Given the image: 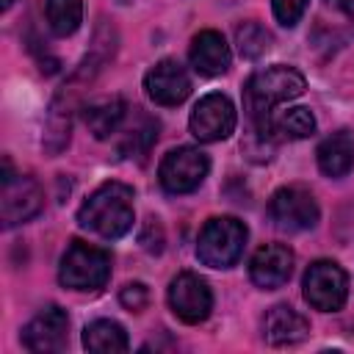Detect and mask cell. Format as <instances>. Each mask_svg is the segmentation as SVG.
I'll return each instance as SVG.
<instances>
[{
    "label": "cell",
    "mask_w": 354,
    "mask_h": 354,
    "mask_svg": "<svg viewBox=\"0 0 354 354\" xmlns=\"http://www.w3.org/2000/svg\"><path fill=\"white\" fill-rule=\"evenodd\" d=\"M307 83H304V75L293 66H268L257 75H252L243 86V108L254 124V130L268 138L271 136V113L277 105L304 94Z\"/></svg>",
    "instance_id": "6da1fadb"
},
{
    "label": "cell",
    "mask_w": 354,
    "mask_h": 354,
    "mask_svg": "<svg viewBox=\"0 0 354 354\" xmlns=\"http://www.w3.org/2000/svg\"><path fill=\"white\" fill-rule=\"evenodd\" d=\"M80 227L102 235L122 238L133 227V188L124 183H102L77 210Z\"/></svg>",
    "instance_id": "7a4b0ae2"
},
{
    "label": "cell",
    "mask_w": 354,
    "mask_h": 354,
    "mask_svg": "<svg viewBox=\"0 0 354 354\" xmlns=\"http://www.w3.org/2000/svg\"><path fill=\"white\" fill-rule=\"evenodd\" d=\"M111 277V254L86 241H72L61 257L58 279L69 290H100Z\"/></svg>",
    "instance_id": "3957f363"
},
{
    "label": "cell",
    "mask_w": 354,
    "mask_h": 354,
    "mask_svg": "<svg viewBox=\"0 0 354 354\" xmlns=\"http://www.w3.org/2000/svg\"><path fill=\"white\" fill-rule=\"evenodd\" d=\"M243 243H246L243 221H238L232 216H216L199 232L196 257L210 268H230L238 263Z\"/></svg>",
    "instance_id": "277c9868"
},
{
    "label": "cell",
    "mask_w": 354,
    "mask_h": 354,
    "mask_svg": "<svg viewBox=\"0 0 354 354\" xmlns=\"http://www.w3.org/2000/svg\"><path fill=\"white\" fill-rule=\"evenodd\" d=\"M41 188L33 177L14 174L8 158L3 160V177H0V221L3 227H17L28 218H33L41 210Z\"/></svg>",
    "instance_id": "5b68a950"
},
{
    "label": "cell",
    "mask_w": 354,
    "mask_h": 354,
    "mask_svg": "<svg viewBox=\"0 0 354 354\" xmlns=\"http://www.w3.org/2000/svg\"><path fill=\"white\" fill-rule=\"evenodd\" d=\"M207 171H210V160L202 149L177 147V149L166 152V158L160 160L158 180H160L163 191H169V194H191L205 183Z\"/></svg>",
    "instance_id": "8992f818"
},
{
    "label": "cell",
    "mask_w": 354,
    "mask_h": 354,
    "mask_svg": "<svg viewBox=\"0 0 354 354\" xmlns=\"http://www.w3.org/2000/svg\"><path fill=\"white\" fill-rule=\"evenodd\" d=\"M304 299L321 313H337L348 296V277L335 260H315L304 274Z\"/></svg>",
    "instance_id": "52a82bcc"
},
{
    "label": "cell",
    "mask_w": 354,
    "mask_h": 354,
    "mask_svg": "<svg viewBox=\"0 0 354 354\" xmlns=\"http://www.w3.org/2000/svg\"><path fill=\"white\" fill-rule=\"evenodd\" d=\"M318 202L301 185L279 188L268 202V218L282 232H304L318 224Z\"/></svg>",
    "instance_id": "ba28073f"
},
{
    "label": "cell",
    "mask_w": 354,
    "mask_h": 354,
    "mask_svg": "<svg viewBox=\"0 0 354 354\" xmlns=\"http://www.w3.org/2000/svg\"><path fill=\"white\" fill-rule=\"evenodd\" d=\"M169 307L185 324H202L213 310V293L199 274L183 271L169 285Z\"/></svg>",
    "instance_id": "9c48e42d"
},
{
    "label": "cell",
    "mask_w": 354,
    "mask_h": 354,
    "mask_svg": "<svg viewBox=\"0 0 354 354\" xmlns=\"http://www.w3.org/2000/svg\"><path fill=\"white\" fill-rule=\"evenodd\" d=\"M188 124L199 141H205V144L221 141L235 130V105L230 102L227 94H218V91L205 94L194 105Z\"/></svg>",
    "instance_id": "30bf717a"
},
{
    "label": "cell",
    "mask_w": 354,
    "mask_h": 354,
    "mask_svg": "<svg viewBox=\"0 0 354 354\" xmlns=\"http://www.w3.org/2000/svg\"><path fill=\"white\" fill-rule=\"evenodd\" d=\"M66 329H69L66 313L58 304H50L28 321V326L22 329V346L36 354L61 351L66 346Z\"/></svg>",
    "instance_id": "8fae6325"
},
{
    "label": "cell",
    "mask_w": 354,
    "mask_h": 354,
    "mask_svg": "<svg viewBox=\"0 0 354 354\" xmlns=\"http://www.w3.org/2000/svg\"><path fill=\"white\" fill-rule=\"evenodd\" d=\"M144 88H147L149 100L158 105H180L191 94V77L180 61L163 58L147 72Z\"/></svg>",
    "instance_id": "7c38bea8"
},
{
    "label": "cell",
    "mask_w": 354,
    "mask_h": 354,
    "mask_svg": "<svg viewBox=\"0 0 354 354\" xmlns=\"http://www.w3.org/2000/svg\"><path fill=\"white\" fill-rule=\"evenodd\" d=\"M293 274V252L282 243H266L252 254L249 277L257 288L274 290L282 288Z\"/></svg>",
    "instance_id": "4fadbf2b"
},
{
    "label": "cell",
    "mask_w": 354,
    "mask_h": 354,
    "mask_svg": "<svg viewBox=\"0 0 354 354\" xmlns=\"http://www.w3.org/2000/svg\"><path fill=\"white\" fill-rule=\"evenodd\" d=\"M191 66L205 75V77H216L221 72L230 69V61H232V53H230V44L227 39L218 33V30H202L194 36L191 41Z\"/></svg>",
    "instance_id": "5bb4252c"
},
{
    "label": "cell",
    "mask_w": 354,
    "mask_h": 354,
    "mask_svg": "<svg viewBox=\"0 0 354 354\" xmlns=\"http://www.w3.org/2000/svg\"><path fill=\"white\" fill-rule=\"evenodd\" d=\"M310 332V324L301 313L288 304H274L263 318V337L271 346H293L301 343Z\"/></svg>",
    "instance_id": "9a60e30c"
},
{
    "label": "cell",
    "mask_w": 354,
    "mask_h": 354,
    "mask_svg": "<svg viewBox=\"0 0 354 354\" xmlns=\"http://www.w3.org/2000/svg\"><path fill=\"white\" fill-rule=\"evenodd\" d=\"M124 116H127V105H124L122 97H100V100H94V102H88L83 108L86 127L100 141L102 138H111L122 127Z\"/></svg>",
    "instance_id": "2e32d148"
},
{
    "label": "cell",
    "mask_w": 354,
    "mask_h": 354,
    "mask_svg": "<svg viewBox=\"0 0 354 354\" xmlns=\"http://www.w3.org/2000/svg\"><path fill=\"white\" fill-rule=\"evenodd\" d=\"M315 155H318V169L326 177H346L354 169V138L346 130L332 133L318 144Z\"/></svg>",
    "instance_id": "e0dca14e"
},
{
    "label": "cell",
    "mask_w": 354,
    "mask_h": 354,
    "mask_svg": "<svg viewBox=\"0 0 354 354\" xmlns=\"http://www.w3.org/2000/svg\"><path fill=\"white\" fill-rule=\"evenodd\" d=\"M83 346L97 354H116V351H127L130 340H127V332L116 321L100 318L83 329Z\"/></svg>",
    "instance_id": "ac0fdd59"
},
{
    "label": "cell",
    "mask_w": 354,
    "mask_h": 354,
    "mask_svg": "<svg viewBox=\"0 0 354 354\" xmlns=\"http://www.w3.org/2000/svg\"><path fill=\"white\" fill-rule=\"evenodd\" d=\"M44 14L55 36H72L83 22V3L80 0H47Z\"/></svg>",
    "instance_id": "d6986e66"
},
{
    "label": "cell",
    "mask_w": 354,
    "mask_h": 354,
    "mask_svg": "<svg viewBox=\"0 0 354 354\" xmlns=\"http://www.w3.org/2000/svg\"><path fill=\"white\" fill-rule=\"evenodd\" d=\"M155 138H158V122L149 119L147 113H141V108H136V124L124 130V138L119 144V152L124 158H133V155L141 158Z\"/></svg>",
    "instance_id": "ffe728a7"
},
{
    "label": "cell",
    "mask_w": 354,
    "mask_h": 354,
    "mask_svg": "<svg viewBox=\"0 0 354 354\" xmlns=\"http://www.w3.org/2000/svg\"><path fill=\"white\" fill-rule=\"evenodd\" d=\"M271 130L282 138L299 141L315 133V116L310 113V108H288L279 116H271Z\"/></svg>",
    "instance_id": "44dd1931"
},
{
    "label": "cell",
    "mask_w": 354,
    "mask_h": 354,
    "mask_svg": "<svg viewBox=\"0 0 354 354\" xmlns=\"http://www.w3.org/2000/svg\"><path fill=\"white\" fill-rule=\"evenodd\" d=\"M235 44H238V53L243 58H257V55H263L268 50L271 36H268V30L260 22L249 19V22L235 28Z\"/></svg>",
    "instance_id": "7402d4cb"
},
{
    "label": "cell",
    "mask_w": 354,
    "mask_h": 354,
    "mask_svg": "<svg viewBox=\"0 0 354 354\" xmlns=\"http://www.w3.org/2000/svg\"><path fill=\"white\" fill-rule=\"evenodd\" d=\"M271 6H274L277 22L285 25V28H293L301 19V14H304L307 0H271Z\"/></svg>",
    "instance_id": "603a6c76"
},
{
    "label": "cell",
    "mask_w": 354,
    "mask_h": 354,
    "mask_svg": "<svg viewBox=\"0 0 354 354\" xmlns=\"http://www.w3.org/2000/svg\"><path fill=\"white\" fill-rule=\"evenodd\" d=\"M119 301H122L130 313H141V310H147V304H149V290H147L144 282H127V285L122 288V293H119Z\"/></svg>",
    "instance_id": "cb8c5ba5"
},
{
    "label": "cell",
    "mask_w": 354,
    "mask_h": 354,
    "mask_svg": "<svg viewBox=\"0 0 354 354\" xmlns=\"http://www.w3.org/2000/svg\"><path fill=\"white\" fill-rule=\"evenodd\" d=\"M326 3L340 8V11H354V0H326Z\"/></svg>",
    "instance_id": "d4e9b609"
},
{
    "label": "cell",
    "mask_w": 354,
    "mask_h": 354,
    "mask_svg": "<svg viewBox=\"0 0 354 354\" xmlns=\"http://www.w3.org/2000/svg\"><path fill=\"white\" fill-rule=\"evenodd\" d=\"M11 6H14V0H3V11H8Z\"/></svg>",
    "instance_id": "484cf974"
}]
</instances>
